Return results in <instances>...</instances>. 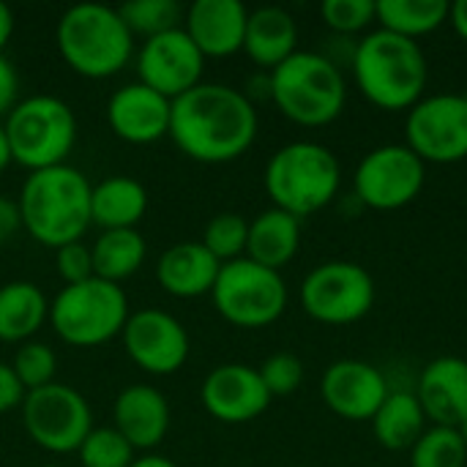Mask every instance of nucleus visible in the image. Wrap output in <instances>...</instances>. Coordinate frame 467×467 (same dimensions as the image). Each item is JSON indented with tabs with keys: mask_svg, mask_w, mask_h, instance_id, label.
<instances>
[{
	"mask_svg": "<svg viewBox=\"0 0 467 467\" xmlns=\"http://www.w3.org/2000/svg\"><path fill=\"white\" fill-rule=\"evenodd\" d=\"M167 137L194 161L227 164L252 148L257 137V109L238 88L200 82L172 101Z\"/></svg>",
	"mask_w": 467,
	"mask_h": 467,
	"instance_id": "nucleus-1",
	"label": "nucleus"
},
{
	"mask_svg": "<svg viewBox=\"0 0 467 467\" xmlns=\"http://www.w3.org/2000/svg\"><path fill=\"white\" fill-rule=\"evenodd\" d=\"M90 192L93 186L88 183V178L71 164L30 172L16 200L22 227L41 246L49 249L82 241V235L93 224Z\"/></svg>",
	"mask_w": 467,
	"mask_h": 467,
	"instance_id": "nucleus-2",
	"label": "nucleus"
},
{
	"mask_svg": "<svg viewBox=\"0 0 467 467\" xmlns=\"http://www.w3.org/2000/svg\"><path fill=\"white\" fill-rule=\"evenodd\" d=\"M350 68L367 101L386 112L413 109L430 82V63L421 44L389 30L364 36Z\"/></svg>",
	"mask_w": 467,
	"mask_h": 467,
	"instance_id": "nucleus-3",
	"label": "nucleus"
},
{
	"mask_svg": "<svg viewBox=\"0 0 467 467\" xmlns=\"http://www.w3.org/2000/svg\"><path fill=\"white\" fill-rule=\"evenodd\" d=\"M55 41L66 66L88 79H104L123 71L134 52L131 30L118 8L104 3H77L66 8Z\"/></svg>",
	"mask_w": 467,
	"mask_h": 467,
	"instance_id": "nucleus-4",
	"label": "nucleus"
},
{
	"mask_svg": "<svg viewBox=\"0 0 467 467\" xmlns=\"http://www.w3.org/2000/svg\"><path fill=\"white\" fill-rule=\"evenodd\" d=\"M342 186L339 159L320 142L282 145L265 164V192L274 208L304 219L334 202Z\"/></svg>",
	"mask_w": 467,
	"mask_h": 467,
	"instance_id": "nucleus-5",
	"label": "nucleus"
},
{
	"mask_svg": "<svg viewBox=\"0 0 467 467\" xmlns=\"http://www.w3.org/2000/svg\"><path fill=\"white\" fill-rule=\"evenodd\" d=\"M271 74V101L298 126H328L337 120L348 101L342 71L323 52L298 49Z\"/></svg>",
	"mask_w": 467,
	"mask_h": 467,
	"instance_id": "nucleus-6",
	"label": "nucleus"
},
{
	"mask_svg": "<svg viewBox=\"0 0 467 467\" xmlns=\"http://www.w3.org/2000/svg\"><path fill=\"white\" fill-rule=\"evenodd\" d=\"M11 161L25 170L66 164L77 142V118L57 96H27L3 120Z\"/></svg>",
	"mask_w": 467,
	"mask_h": 467,
	"instance_id": "nucleus-7",
	"label": "nucleus"
},
{
	"mask_svg": "<svg viewBox=\"0 0 467 467\" xmlns=\"http://www.w3.org/2000/svg\"><path fill=\"white\" fill-rule=\"evenodd\" d=\"M129 315L123 287L99 276L66 285L49 304L52 328L71 348H96L120 337Z\"/></svg>",
	"mask_w": 467,
	"mask_h": 467,
	"instance_id": "nucleus-8",
	"label": "nucleus"
},
{
	"mask_svg": "<svg viewBox=\"0 0 467 467\" xmlns=\"http://www.w3.org/2000/svg\"><path fill=\"white\" fill-rule=\"evenodd\" d=\"M216 312L238 328H265L287 309V285L279 271L249 257L224 263L211 290Z\"/></svg>",
	"mask_w": 467,
	"mask_h": 467,
	"instance_id": "nucleus-9",
	"label": "nucleus"
},
{
	"mask_svg": "<svg viewBox=\"0 0 467 467\" xmlns=\"http://www.w3.org/2000/svg\"><path fill=\"white\" fill-rule=\"evenodd\" d=\"M301 306L326 326L358 323L375 306V279L350 260L320 263L301 282Z\"/></svg>",
	"mask_w": 467,
	"mask_h": 467,
	"instance_id": "nucleus-10",
	"label": "nucleus"
},
{
	"mask_svg": "<svg viewBox=\"0 0 467 467\" xmlns=\"http://www.w3.org/2000/svg\"><path fill=\"white\" fill-rule=\"evenodd\" d=\"M22 424L36 446L52 454L79 451L93 430L88 400L63 383H49L27 391L22 400Z\"/></svg>",
	"mask_w": 467,
	"mask_h": 467,
	"instance_id": "nucleus-11",
	"label": "nucleus"
},
{
	"mask_svg": "<svg viewBox=\"0 0 467 467\" xmlns=\"http://www.w3.org/2000/svg\"><path fill=\"white\" fill-rule=\"evenodd\" d=\"M427 183V164L402 142L369 150L353 175L361 205L372 211H400L410 205Z\"/></svg>",
	"mask_w": 467,
	"mask_h": 467,
	"instance_id": "nucleus-12",
	"label": "nucleus"
},
{
	"mask_svg": "<svg viewBox=\"0 0 467 467\" xmlns=\"http://www.w3.org/2000/svg\"><path fill=\"white\" fill-rule=\"evenodd\" d=\"M405 145L424 164H457L467 159V96L435 93L408 109Z\"/></svg>",
	"mask_w": 467,
	"mask_h": 467,
	"instance_id": "nucleus-13",
	"label": "nucleus"
},
{
	"mask_svg": "<svg viewBox=\"0 0 467 467\" xmlns=\"http://www.w3.org/2000/svg\"><path fill=\"white\" fill-rule=\"evenodd\" d=\"M202 68H205V55L197 49V44L189 38L183 27L145 38V44L137 52L140 82L153 88L170 101L197 88Z\"/></svg>",
	"mask_w": 467,
	"mask_h": 467,
	"instance_id": "nucleus-14",
	"label": "nucleus"
},
{
	"mask_svg": "<svg viewBox=\"0 0 467 467\" xmlns=\"http://www.w3.org/2000/svg\"><path fill=\"white\" fill-rule=\"evenodd\" d=\"M120 337L126 356L150 375H172L189 358V334L183 323L161 309L131 312Z\"/></svg>",
	"mask_w": 467,
	"mask_h": 467,
	"instance_id": "nucleus-15",
	"label": "nucleus"
},
{
	"mask_svg": "<svg viewBox=\"0 0 467 467\" xmlns=\"http://www.w3.org/2000/svg\"><path fill=\"white\" fill-rule=\"evenodd\" d=\"M323 402L345 421H372L389 397L383 372L358 358L334 361L320 380Z\"/></svg>",
	"mask_w": 467,
	"mask_h": 467,
	"instance_id": "nucleus-16",
	"label": "nucleus"
},
{
	"mask_svg": "<svg viewBox=\"0 0 467 467\" xmlns=\"http://www.w3.org/2000/svg\"><path fill=\"white\" fill-rule=\"evenodd\" d=\"M202 408L222 424H246L263 416L271 394L254 367L222 364L202 380Z\"/></svg>",
	"mask_w": 467,
	"mask_h": 467,
	"instance_id": "nucleus-17",
	"label": "nucleus"
},
{
	"mask_svg": "<svg viewBox=\"0 0 467 467\" xmlns=\"http://www.w3.org/2000/svg\"><path fill=\"white\" fill-rule=\"evenodd\" d=\"M172 101L142 82L118 88L107 101L109 129L131 145H150L170 134Z\"/></svg>",
	"mask_w": 467,
	"mask_h": 467,
	"instance_id": "nucleus-18",
	"label": "nucleus"
},
{
	"mask_svg": "<svg viewBox=\"0 0 467 467\" xmlns=\"http://www.w3.org/2000/svg\"><path fill=\"white\" fill-rule=\"evenodd\" d=\"M249 11L241 0H194L183 14V30L205 57H230L244 49Z\"/></svg>",
	"mask_w": 467,
	"mask_h": 467,
	"instance_id": "nucleus-19",
	"label": "nucleus"
},
{
	"mask_svg": "<svg viewBox=\"0 0 467 467\" xmlns=\"http://www.w3.org/2000/svg\"><path fill=\"white\" fill-rule=\"evenodd\" d=\"M416 397L427 421L435 427H460L467 419V361L441 356L430 361L419 378Z\"/></svg>",
	"mask_w": 467,
	"mask_h": 467,
	"instance_id": "nucleus-20",
	"label": "nucleus"
},
{
	"mask_svg": "<svg viewBox=\"0 0 467 467\" xmlns=\"http://www.w3.org/2000/svg\"><path fill=\"white\" fill-rule=\"evenodd\" d=\"M115 430L131 443V449H156L170 430V402L148 383L126 386L115 400Z\"/></svg>",
	"mask_w": 467,
	"mask_h": 467,
	"instance_id": "nucleus-21",
	"label": "nucleus"
},
{
	"mask_svg": "<svg viewBox=\"0 0 467 467\" xmlns=\"http://www.w3.org/2000/svg\"><path fill=\"white\" fill-rule=\"evenodd\" d=\"M222 263L200 244L183 241L161 252L156 263V279L164 293L175 298H197L213 290Z\"/></svg>",
	"mask_w": 467,
	"mask_h": 467,
	"instance_id": "nucleus-22",
	"label": "nucleus"
},
{
	"mask_svg": "<svg viewBox=\"0 0 467 467\" xmlns=\"http://www.w3.org/2000/svg\"><path fill=\"white\" fill-rule=\"evenodd\" d=\"M244 52L265 71H274L290 55L298 52V25L279 5H263L249 11Z\"/></svg>",
	"mask_w": 467,
	"mask_h": 467,
	"instance_id": "nucleus-23",
	"label": "nucleus"
},
{
	"mask_svg": "<svg viewBox=\"0 0 467 467\" xmlns=\"http://www.w3.org/2000/svg\"><path fill=\"white\" fill-rule=\"evenodd\" d=\"M301 246V219L287 211L268 208L249 222L246 257L271 271H282Z\"/></svg>",
	"mask_w": 467,
	"mask_h": 467,
	"instance_id": "nucleus-24",
	"label": "nucleus"
},
{
	"mask_svg": "<svg viewBox=\"0 0 467 467\" xmlns=\"http://www.w3.org/2000/svg\"><path fill=\"white\" fill-rule=\"evenodd\" d=\"M148 211V192L129 175H112L90 192V219L101 230H137Z\"/></svg>",
	"mask_w": 467,
	"mask_h": 467,
	"instance_id": "nucleus-25",
	"label": "nucleus"
},
{
	"mask_svg": "<svg viewBox=\"0 0 467 467\" xmlns=\"http://www.w3.org/2000/svg\"><path fill=\"white\" fill-rule=\"evenodd\" d=\"M49 320V301L33 282L0 287V342H27Z\"/></svg>",
	"mask_w": 467,
	"mask_h": 467,
	"instance_id": "nucleus-26",
	"label": "nucleus"
},
{
	"mask_svg": "<svg viewBox=\"0 0 467 467\" xmlns=\"http://www.w3.org/2000/svg\"><path fill=\"white\" fill-rule=\"evenodd\" d=\"M375 441L389 451H410L427 432V416L416 394L389 391L386 402L372 419Z\"/></svg>",
	"mask_w": 467,
	"mask_h": 467,
	"instance_id": "nucleus-27",
	"label": "nucleus"
},
{
	"mask_svg": "<svg viewBox=\"0 0 467 467\" xmlns=\"http://www.w3.org/2000/svg\"><path fill=\"white\" fill-rule=\"evenodd\" d=\"M148 246L137 230H104L90 246L93 274L107 282H123L145 263Z\"/></svg>",
	"mask_w": 467,
	"mask_h": 467,
	"instance_id": "nucleus-28",
	"label": "nucleus"
},
{
	"mask_svg": "<svg viewBox=\"0 0 467 467\" xmlns=\"http://www.w3.org/2000/svg\"><path fill=\"white\" fill-rule=\"evenodd\" d=\"M449 11L451 5L446 0H378L380 30L413 41L443 27L449 22Z\"/></svg>",
	"mask_w": 467,
	"mask_h": 467,
	"instance_id": "nucleus-29",
	"label": "nucleus"
},
{
	"mask_svg": "<svg viewBox=\"0 0 467 467\" xmlns=\"http://www.w3.org/2000/svg\"><path fill=\"white\" fill-rule=\"evenodd\" d=\"M467 449L457 427H430L410 449V467H465Z\"/></svg>",
	"mask_w": 467,
	"mask_h": 467,
	"instance_id": "nucleus-30",
	"label": "nucleus"
},
{
	"mask_svg": "<svg viewBox=\"0 0 467 467\" xmlns=\"http://www.w3.org/2000/svg\"><path fill=\"white\" fill-rule=\"evenodd\" d=\"M118 14L131 30V36L140 33L145 38H153L159 33L181 27L183 8L175 0H131V3H123Z\"/></svg>",
	"mask_w": 467,
	"mask_h": 467,
	"instance_id": "nucleus-31",
	"label": "nucleus"
},
{
	"mask_svg": "<svg viewBox=\"0 0 467 467\" xmlns=\"http://www.w3.org/2000/svg\"><path fill=\"white\" fill-rule=\"evenodd\" d=\"M246 238H249V222L241 213H216L205 224L200 244L224 265L246 257Z\"/></svg>",
	"mask_w": 467,
	"mask_h": 467,
	"instance_id": "nucleus-32",
	"label": "nucleus"
},
{
	"mask_svg": "<svg viewBox=\"0 0 467 467\" xmlns=\"http://www.w3.org/2000/svg\"><path fill=\"white\" fill-rule=\"evenodd\" d=\"M77 454L82 467H129L134 462L131 443L115 427L90 430V435L82 441Z\"/></svg>",
	"mask_w": 467,
	"mask_h": 467,
	"instance_id": "nucleus-33",
	"label": "nucleus"
},
{
	"mask_svg": "<svg viewBox=\"0 0 467 467\" xmlns=\"http://www.w3.org/2000/svg\"><path fill=\"white\" fill-rule=\"evenodd\" d=\"M11 369L16 372L19 383L25 391H36L41 386L55 383V372H57V358L55 350L44 342H25L16 356Z\"/></svg>",
	"mask_w": 467,
	"mask_h": 467,
	"instance_id": "nucleus-34",
	"label": "nucleus"
},
{
	"mask_svg": "<svg viewBox=\"0 0 467 467\" xmlns=\"http://www.w3.org/2000/svg\"><path fill=\"white\" fill-rule=\"evenodd\" d=\"M320 14L337 36H356L378 22V0H326Z\"/></svg>",
	"mask_w": 467,
	"mask_h": 467,
	"instance_id": "nucleus-35",
	"label": "nucleus"
},
{
	"mask_svg": "<svg viewBox=\"0 0 467 467\" xmlns=\"http://www.w3.org/2000/svg\"><path fill=\"white\" fill-rule=\"evenodd\" d=\"M257 372H260L271 400L274 397H290L304 383V364L293 353H274V356H268Z\"/></svg>",
	"mask_w": 467,
	"mask_h": 467,
	"instance_id": "nucleus-36",
	"label": "nucleus"
},
{
	"mask_svg": "<svg viewBox=\"0 0 467 467\" xmlns=\"http://www.w3.org/2000/svg\"><path fill=\"white\" fill-rule=\"evenodd\" d=\"M55 268H57V276H60L66 285H79V282H88V279L96 276V274H93L90 249H88L82 241L55 249Z\"/></svg>",
	"mask_w": 467,
	"mask_h": 467,
	"instance_id": "nucleus-37",
	"label": "nucleus"
},
{
	"mask_svg": "<svg viewBox=\"0 0 467 467\" xmlns=\"http://www.w3.org/2000/svg\"><path fill=\"white\" fill-rule=\"evenodd\" d=\"M19 104V74L14 63L0 55V118H5Z\"/></svg>",
	"mask_w": 467,
	"mask_h": 467,
	"instance_id": "nucleus-38",
	"label": "nucleus"
},
{
	"mask_svg": "<svg viewBox=\"0 0 467 467\" xmlns=\"http://www.w3.org/2000/svg\"><path fill=\"white\" fill-rule=\"evenodd\" d=\"M25 394L27 391L22 389V383H19L16 372L11 369V364L0 361V413H8L16 405H22Z\"/></svg>",
	"mask_w": 467,
	"mask_h": 467,
	"instance_id": "nucleus-39",
	"label": "nucleus"
},
{
	"mask_svg": "<svg viewBox=\"0 0 467 467\" xmlns=\"http://www.w3.org/2000/svg\"><path fill=\"white\" fill-rule=\"evenodd\" d=\"M19 227H22V213H19L16 200L0 197V246L8 244L16 235Z\"/></svg>",
	"mask_w": 467,
	"mask_h": 467,
	"instance_id": "nucleus-40",
	"label": "nucleus"
},
{
	"mask_svg": "<svg viewBox=\"0 0 467 467\" xmlns=\"http://www.w3.org/2000/svg\"><path fill=\"white\" fill-rule=\"evenodd\" d=\"M11 36H14V11L8 8V3L0 0V55L11 41Z\"/></svg>",
	"mask_w": 467,
	"mask_h": 467,
	"instance_id": "nucleus-41",
	"label": "nucleus"
},
{
	"mask_svg": "<svg viewBox=\"0 0 467 467\" xmlns=\"http://www.w3.org/2000/svg\"><path fill=\"white\" fill-rule=\"evenodd\" d=\"M449 22L454 25L457 36L467 41V0H457L451 3V11H449Z\"/></svg>",
	"mask_w": 467,
	"mask_h": 467,
	"instance_id": "nucleus-42",
	"label": "nucleus"
},
{
	"mask_svg": "<svg viewBox=\"0 0 467 467\" xmlns=\"http://www.w3.org/2000/svg\"><path fill=\"white\" fill-rule=\"evenodd\" d=\"M129 467H175V462L161 454H145V457H134Z\"/></svg>",
	"mask_w": 467,
	"mask_h": 467,
	"instance_id": "nucleus-43",
	"label": "nucleus"
},
{
	"mask_svg": "<svg viewBox=\"0 0 467 467\" xmlns=\"http://www.w3.org/2000/svg\"><path fill=\"white\" fill-rule=\"evenodd\" d=\"M11 164V150H8V142H5V131H3V123H0V172Z\"/></svg>",
	"mask_w": 467,
	"mask_h": 467,
	"instance_id": "nucleus-44",
	"label": "nucleus"
},
{
	"mask_svg": "<svg viewBox=\"0 0 467 467\" xmlns=\"http://www.w3.org/2000/svg\"><path fill=\"white\" fill-rule=\"evenodd\" d=\"M457 432H460V438H462V443H465V449H467V419L457 427Z\"/></svg>",
	"mask_w": 467,
	"mask_h": 467,
	"instance_id": "nucleus-45",
	"label": "nucleus"
},
{
	"mask_svg": "<svg viewBox=\"0 0 467 467\" xmlns=\"http://www.w3.org/2000/svg\"><path fill=\"white\" fill-rule=\"evenodd\" d=\"M38 467H60V465H38Z\"/></svg>",
	"mask_w": 467,
	"mask_h": 467,
	"instance_id": "nucleus-46",
	"label": "nucleus"
}]
</instances>
